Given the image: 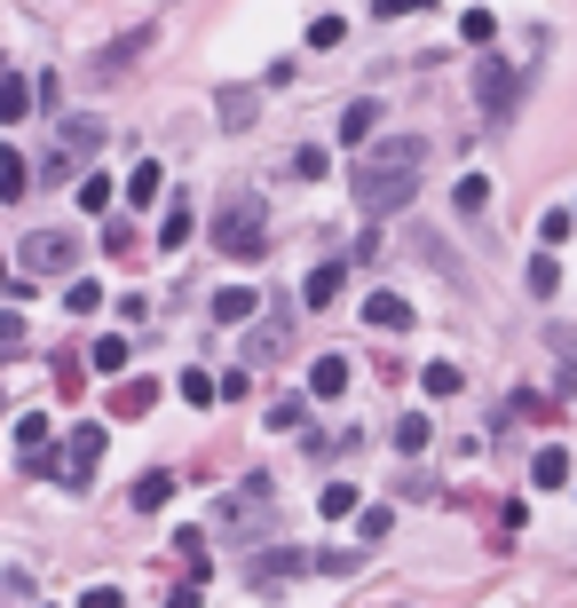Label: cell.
<instances>
[{"label":"cell","mask_w":577,"mask_h":608,"mask_svg":"<svg viewBox=\"0 0 577 608\" xmlns=\"http://www.w3.org/2000/svg\"><path fill=\"white\" fill-rule=\"evenodd\" d=\"M80 608H127V593H119V585H87Z\"/></svg>","instance_id":"39"},{"label":"cell","mask_w":577,"mask_h":608,"mask_svg":"<svg viewBox=\"0 0 577 608\" xmlns=\"http://www.w3.org/2000/svg\"><path fill=\"white\" fill-rule=\"evenodd\" d=\"M569 229H577V206H554V214H538V246H569Z\"/></svg>","instance_id":"25"},{"label":"cell","mask_w":577,"mask_h":608,"mask_svg":"<svg viewBox=\"0 0 577 608\" xmlns=\"http://www.w3.org/2000/svg\"><path fill=\"white\" fill-rule=\"evenodd\" d=\"M301 569H317L309 553H293V546H261V553H246V585L254 593H278V585H293Z\"/></svg>","instance_id":"7"},{"label":"cell","mask_w":577,"mask_h":608,"mask_svg":"<svg viewBox=\"0 0 577 608\" xmlns=\"http://www.w3.org/2000/svg\"><path fill=\"white\" fill-rule=\"evenodd\" d=\"M356 529H364V546H380V537L396 529V514L388 505H356Z\"/></svg>","instance_id":"28"},{"label":"cell","mask_w":577,"mask_h":608,"mask_svg":"<svg viewBox=\"0 0 577 608\" xmlns=\"http://www.w3.org/2000/svg\"><path fill=\"white\" fill-rule=\"evenodd\" d=\"M95 143H104V119H87V111H80V119H63V134H56V158L40 166V182H63V175H72V166H80Z\"/></svg>","instance_id":"6"},{"label":"cell","mask_w":577,"mask_h":608,"mask_svg":"<svg viewBox=\"0 0 577 608\" xmlns=\"http://www.w3.org/2000/svg\"><path fill=\"white\" fill-rule=\"evenodd\" d=\"M40 111V80H0V127H16Z\"/></svg>","instance_id":"11"},{"label":"cell","mask_w":577,"mask_h":608,"mask_svg":"<svg viewBox=\"0 0 577 608\" xmlns=\"http://www.w3.org/2000/svg\"><path fill=\"white\" fill-rule=\"evenodd\" d=\"M158 158H143V166H134V175H127V198H134V206H151V198H158Z\"/></svg>","instance_id":"26"},{"label":"cell","mask_w":577,"mask_h":608,"mask_svg":"<svg viewBox=\"0 0 577 608\" xmlns=\"http://www.w3.org/2000/svg\"><path fill=\"white\" fill-rule=\"evenodd\" d=\"M309 388L317 395H349V356H317L309 363Z\"/></svg>","instance_id":"19"},{"label":"cell","mask_w":577,"mask_h":608,"mask_svg":"<svg viewBox=\"0 0 577 608\" xmlns=\"http://www.w3.org/2000/svg\"><path fill=\"white\" fill-rule=\"evenodd\" d=\"M214 111H222V127H254V87H222Z\"/></svg>","instance_id":"23"},{"label":"cell","mask_w":577,"mask_h":608,"mask_svg":"<svg viewBox=\"0 0 577 608\" xmlns=\"http://www.w3.org/2000/svg\"><path fill=\"white\" fill-rule=\"evenodd\" d=\"M214 395H222V380H207V371H198V363H190V371H182V403H198V412H207V403H214Z\"/></svg>","instance_id":"31"},{"label":"cell","mask_w":577,"mask_h":608,"mask_svg":"<svg viewBox=\"0 0 577 608\" xmlns=\"http://www.w3.org/2000/svg\"><path fill=\"white\" fill-rule=\"evenodd\" d=\"M459 32H467L474 48H491V40H498V16H491V9H467V16H459Z\"/></svg>","instance_id":"32"},{"label":"cell","mask_w":577,"mask_h":608,"mask_svg":"<svg viewBox=\"0 0 577 608\" xmlns=\"http://www.w3.org/2000/svg\"><path fill=\"white\" fill-rule=\"evenodd\" d=\"M16 451H24V458H40V451H48V419H40V412H24V419H16Z\"/></svg>","instance_id":"27"},{"label":"cell","mask_w":577,"mask_h":608,"mask_svg":"<svg viewBox=\"0 0 577 608\" xmlns=\"http://www.w3.org/2000/svg\"><path fill=\"white\" fill-rule=\"evenodd\" d=\"M269 498H278V490H269V475H246V482L222 498V529H229V537H261L254 522H269Z\"/></svg>","instance_id":"5"},{"label":"cell","mask_w":577,"mask_h":608,"mask_svg":"<svg viewBox=\"0 0 577 608\" xmlns=\"http://www.w3.org/2000/svg\"><path fill=\"white\" fill-rule=\"evenodd\" d=\"M166 608H207V577H182L175 593H166Z\"/></svg>","instance_id":"37"},{"label":"cell","mask_w":577,"mask_h":608,"mask_svg":"<svg viewBox=\"0 0 577 608\" xmlns=\"http://www.w3.org/2000/svg\"><path fill=\"white\" fill-rule=\"evenodd\" d=\"M530 482H538V490H562V482H569V451H562V443H546V451L530 458Z\"/></svg>","instance_id":"16"},{"label":"cell","mask_w":577,"mask_h":608,"mask_svg":"<svg viewBox=\"0 0 577 608\" xmlns=\"http://www.w3.org/2000/svg\"><path fill=\"white\" fill-rule=\"evenodd\" d=\"M143 48H151V32H127V40H111L104 56H95V80H111V72H127V63L143 56Z\"/></svg>","instance_id":"15"},{"label":"cell","mask_w":577,"mask_h":608,"mask_svg":"<svg viewBox=\"0 0 577 608\" xmlns=\"http://www.w3.org/2000/svg\"><path fill=\"white\" fill-rule=\"evenodd\" d=\"M364 324H372V332H412V300H403V293H388V285H380V293L364 300Z\"/></svg>","instance_id":"9"},{"label":"cell","mask_w":577,"mask_h":608,"mask_svg":"<svg viewBox=\"0 0 577 608\" xmlns=\"http://www.w3.org/2000/svg\"><path fill=\"white\" fill-rule=\"evenodd\" d=\"M80 206L104 214V206H111V175H87V182H80Z\"/></svg>","instance_id":"36"},{"label":"cell","mask_w":577,"mask_h":608,"mask_svg":"<svg viewBox=\"0 0 577 608\" xmlns=\"http://www.w3.org/2000/svg\"><path fill=\"white\" fill-rule=\"evenodd\" d=\"M151 403H158V380H119L111 388V419H143Z\"/></svg>","instance_id":"12"},{"label":"cell","mask_w":577,"mask_h":608,"mask_svg":"<svg viewBox=\"0 0 577 608\" xmlns=\"http://www.w3.org/2000/svg\"><path fill=\"white\" fill-rule=\"evenodd\" d=\"M372 134H380V104L364 95V104H349V111H341V143H372Z\"/></svg>","instance_id":"17"},{"label":"cell","mask_w":577,"mask_h":608,"mask_svg":"<svg viewBox=\"0 0 577 608\" xmlns=\"http://www.w3.org/2000/svg\"><path fill=\"white\" fill-rule=\"evenodd\" d=\"M522 285H530V300H554V293H562V261H554V246H538V261L522 269Z\"/></svg>","instance_id":"13"},{"label":"cell","mask_w":577,"mask_h":608,"mask_svg":"<svg viewBox=\"0 0 577 608\" xmlns=\"http://www.w3.org/2000/svg\"><path fill=\"white\" fill-rule=\"evenodd\" d=\"M254 309H261L254 285H222V293H214V324H246Z\"/></svg>","instance_id":"14"},{"label":"cell","mask_w":577,"mask_h":608,"mask_svg":"<svg viewBox=\"0 0 577 608\" xmlns=\"http://www.w3.org/2000/svg\"><path fill=\"white\" fill-rule=\"evenodd\" d=\"M24 190H32V166H24V151H0V198L16 206Z\"/></svg>","instance_id":"21"},{"label":"cell","mask_w":577,"mask_h":608,"mask_svg":"<svg viewBox=\"0 0 577 608\" xmlns=\"http://www.w3.org/2000/svg\"><path fill=\"white\" fill-rule=\"evenodd\" d=\"M341 40H349V24H341V16H332V9H325V16L309 24V48H341Z\"/></svg>","instance_id":"33"},{"label":"cell","mask_w":577,"mask_h":608,"mask_svg":"<svg viewBox=\"0 0 577 608\" xmlns=\"http://www.w3.org/2000/svg\"><path fill=\"white\" fill-rule=\"evenodd\" d=\"M427 9H435V0H372V16H380V24L388 16H427Z\"/></svg>","instance_id":"38"},{"label":"cell","mask_w":577,"mask_h":608,"mask_svg":"<svg viewBox=\"0 0 577 608\" xmlns=\"http://www.w3.org/2000/svg\"><path fill=\"white\" fill-rule=\"evenodd\" d=\"M0 419H9V403H0Z\"/></svg>","instance_id":"43"},{"label":"cell","mask_w":577,"mask_h":608,"mask_svg":"<svg viewBox=\"0 0 577 608\" xmlns=\"http://www.w3.org/2000/svg\"><path fill=\"white\" fill-rule=\"evenodd\" d=\"M427 443H435V427H427V412H403V419H396V451H403V458H420Z\"/></svg>","instance_id":"18"},{"label":"cell","mask_w":577,"mask_h":608,"mask_svg":"<svg viewBox=\"0 0 577 608\" xmlns=\"http://www.w3.org/2000/svg\"><path fill=\"white\" fill-rule=\"evenodd\" d=\"M341 293H349V261H317L309 285H301V300H309V309H332Z\"/></svg>","instance_id":"10"},{"label":"cell","mask_w":577,"mask_h":608,"mask_svg":"<svg viewBox=\"0 0 577 608\" xmlns=\"http://www.w3.org/2000/svg\"><path fill=\"white\" fill-rule=\"evenodd\" d=\"M451 206H459V214H483V206H491V182H483V175H467V182L451 190Z\"/></svg>","instance_id":"30"},{"label":"cell","mask_w":577,"mask_h":608,"mask_svg":"<svg viewBox=\"0 0 577 608\" xmlns=\"http://www.w3.org/2000/svg\"><path fill=\"white\" fill-rule=\"evenodd\" d=\"M474 104H483V119H515V104H522V72L506 56H483L474 63Z\"/></svg>","instance_id":"3"},{"label":"cell","mask_w":577,"mask_h":608,"mask_svg":"<svg viewBox=\"0 0 577 608\" xmlns=\"http://www.w3.org/2000/svg\"><path fill=\"white\" fill-rule=\"evenodd\" d=\"M158 246H166V253H182V246H190V198H175V206H166V222H158Z\"/></svg>","instance_id":"20"},{"label":"cell","mask_w":577,"mask_h":608,"mask_svg":"<svg viewBox=\"0 0 577 608\" xmlns=\"http://www.w3.org/2000/svg\"><path fill=\"white\" fill-rule=\"evenodd\" d=\"M317 514H325V522H349V514H356V482H325V490H317Z\"/></svg>","instance_id":"24"},{"label":"cell","mask_w":577,"mask_h":608,"mask_svg":"<svg viewBox=\"0 0 577 608\" xmlns=\"http://www.w3.org/2000/svg\"><path fill=\"white\" fill-rule=\"evenodd\" d=\"M9 285H16V277H9V261H0V293H9Z\"/></svg>","instance_id":"42"},{"label":"cell","mask_w":577,"mask_h":608,"mask_svg":"<svg viewBox=\"0 0 577 608\" xmlns=\"http://www.w3.org/2000/svg\"><path fill=\"white\" fill-rule=\"evenodd\" d=\"M95 458H104V427L87 419V427H72V443H63V466H56V475L72 482V490H87V482H95Z\"/></svg>","instance_id":"8"},{"label":"cell","mask_w":577,"mask_h":608,"mask_svg":"<svg viewBox=\"0 0 577 608\" xmlns=\"http://www.w3.org/2000/svg\"><path fill=\"white\" fill-rule=\"evenodd\" d=\"M166 498H175V475L158 466V475H143V482H134V514H158Z\"/></svg>","instance_id":"22"},{"label":"cell","mask_w":577,"mask_h":608,"mask_svg":"<svg viewBox=\"0 0 577 608\" xmlns=\"http://www.w3.org/2000/svg\"><path fill=\"white\" fill-rule=\"evenodd\" d=\"M87 363H95V371H127V341H95Z\"/></svg>","instance_id":"35"},{"label":"cell","mask_w":577,"mask_h":608,"mask_svg":"<svg viewBox=\"0 0 577 608\" xmlns=\"http://www.w3.org/2000/svg\"><path fill=\"white\" fill-rule=\"evenodd\" d=\"M420 182H427V143H420V134H388V143H372L356 158V175H349L364 214H403L420 198Z\"/></svg>","instance_id":"1"},{"label":"cell","mask_w":577,"mask_h":608,"mask_svg":"<svg viewBox=\"0 0 577 608\" xmlns=\"http://www.w3.org/2000/svg\"><path fill=\"white\" fill-rule=\"evenodd\" d=\"M546 341H554V356H562V371H569V380H577V332H546Z\"/></svg>","instance_id":"41"},{"label":"cell","mask_w":577,"mask_h":608,"mask_svg":"<svg viewBox=\"0 0 577 608\" xmlns=\"http://www.w3.org/2000/svg\"><path fill=\"white\" fill-rule=\"evenodd\" d=\"M63 309H72V317H95V309H104V285H95V277H80L72 293H63Z\"/></svg>","instance_id":"29"},{"label":"cell","mask_w":577,"mask_h":608,"mask_svg":"<svg viewBox=\"0 0 577 608\" xmlns=\"http://www.w3.org/2000/svg\"><path fill=\"white\" fill-rule=\"evenodd\" d=\"M214 246H222L229 261H261V253H269V222L246 206V198H237V206L214 214Z\"/></svg>","instance_id":"2"},{"label":"cell","mask_w":577,"mask_h":608,"mask_svg":"<svg viewBox=\"0 0 577 608\" xmlns=\"http://www.w3.org/2000/svg\"><path fill=\"white\" fill-rule=\"evenodd\" d=\"M16 261H24V277H63V269H80V238L72 229H32Z\"/></svg>","instance_id":"4"},{"label":"cell","mask_w":577,"mask_h":608,"mask_svg":"<svg viewBox=\"0 0 577 608\" xmlns=\"http://www.w3.org/2000/svg\"><path fill=\"white\" fill-rule=\"evenodd\" d=\"M16 348H24V317L0 309V356H16Z\"/></svg>","instance_id":"40"},{"label":"cell","mask_w":577,"mask_h":608,"mask_svg":"<svg viewBox=\"0 0 577 608\" xmlns=\"http://www.w3.org/2000/svg\"><path fill=\"white\" fill-rule=\"evenodd\" d=\"M420 388H427V395H459V363H427Z\"/></svg>","instance_id":"34"}]
</instances>
